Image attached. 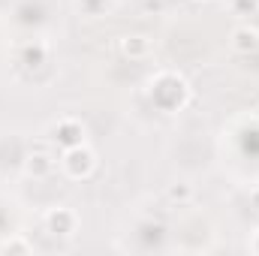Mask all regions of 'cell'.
<instances>
[{
  "label": "cell",
  "instance_id": "obj_1",
  "mask_svg": "<svg viewBox=\"0 0 259 256\" xmlns=\"http://www.w3.org/2000/svg\"><path fill=\"white\" fill-rule=\"evenodd\" d=\"M94 163H97V160H94L91 148H84V145L66 148V154H64V169L72 175V178H84V175H91Z\"/></svg>",
  "mask_w": 259,
  "mask_h": 256
},
{
  "label": "cell",
  "instance_id": "obj_3",
  "mask_svg": "<svg viewBox=\"0 0 259 256\" xmlns=\"http://www.w3.org/2000/svg\"><path fill=\"white\" fill-rule=\"evenodd\" d=\"M46 223H49V229H52V232L72 235V229H75V214H72L69 208H55V211L46 217Z\"/></svg>",
  "mask_w": 259,
  "mask_h": 256
},
{
  "label": "cell",
  "instance_id": "obj_8",
  "mask_svg": "<svg viewBox=\"0 0 259 256\" xmlns=\"http://www.w3.org/2000/svg\"><path fill=\"white\" fill-rule=\"evenodd\" d=\"M169 196H172V199H178V196H181V199H187V196H190V190L181 184V187H172V190H169Z\"/></svg>",
  "mask_w": 259,
  "mask_h": 256
},
{
  "label": "cell",
  "instance_id": "obj_5",
  "mask_svg": "<svg viewBox=\"0 0 259 256\" xmlns=\"http://www.w3.org/2000/svg\"><path fill=\"white\" fill-rule=\"evenodd\" d=\"M148 49H151V42H148L145 36H124V42H121V52H124L127 58H133V61L145 58Z\"/></svg>",
  "mask_w": 259,
  "mask_h": 256
},
{
  "label": "cell",
  "instance_id": "obj_2",
  "mask_svg": "<svg viewBox=\"0 0 259 256\" xmlns=\"http://www.w3.org/2000/svg\"><path fill=\"white\" fill-rule=\"evenodd\" d=\"M55 136V142H61L64 148H75V145H84V130H81V124L78 121H72V118H64L58 127L52 130Z\"/></svg>",
  "mask_w": 259,
  "mask_h": 256
},
{
  "label": "cell",
  "instance_id": "obj_6",
  "mask_svg": "<svg viewBox=\"0 0 259 256\" xmlns=\"http://www.w3.org/2000/svg\"><path fill=\"white\" fill-rule=\"evenodd\" d=\"M52 169H55V163H52L49 154H30L27 157V172L30 175H49Z\"/></svg>",
  "mask_w": 259,
  "mask_h": 256
},
{
  "label": "cell",
  "instance_id": "obj_9",
  "mask_svg": "<svg viewBox=\"0 0 259 256\" xmlns=\"http://www.w3.org/2000/svg\"><path fill=\"white\" fill-rule=\"evenodd\" d=\"M3 250H30V247H27V244H24V241H15V244H6V247H3Z\"/></svg>",
  "mask_w": 259,
  "mask_h": 256
},
{
  "label": "cell",
  "instance_id": "obj_4",
  "mask_svg": "<svg viewBox=\"0 0 259 256\" xmlns=\"http://www.w3.org/2000/svg\"><path fill=\"white\" fill-rule=\"evenodd\" d=\"M232 49L241 52V55H250L259 49V30L256 27H238L232 33Z\"/></svg>",
  "mask_w": 259,
  "mask_h": 256
},
{
  "label": "cell",
  "instance_id": "obj_10",
  "mask_svg": "<svg viewBox=\"0 0 259 256\" xmlns=\"http://www.w3.org/2000/svg\"><path fill=\"white\" fill-rule=\"evenodd\" d=\"M253 202H256V208H259V190H256V193H253Z\"/></svg>",
  "mask_w": 259,
  "mask_h": 256
},
{
  "label": "cell",
  "instance_id": "obj_7",
  "mask_svg": "<svg viewBox=\"0 0 259 256\" xmlns=\"http://www.w3.org/2000/svg\"><path fill=\"white\" fill-rule=\"evenodd\" d=\"M256 6V0H232V9L238 15H250V9Z\"/></svg>",
  "mask_w": 259,
  "mask_h": 256
}]
</instances>
